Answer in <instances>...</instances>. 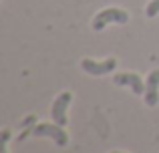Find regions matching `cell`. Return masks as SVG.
<instances>
[{
  "label": "cell",
  "instance_id": "5b68a950",
  "mask_svg": "<svg viewBox=\"0 0 159 153\" xmlns=\"http://www.w3.org/2000/svg\"><path fill=\"white\" fill-rule=\"evenodd\" d=\"M113 83L119 87H129L135 95H145V85L141 81V77L135 75V73H119V75H115Z\"/></svg>",
  "mask_w": 159,
  "mask_h": 153
},
{
  "label": "cell",
  "instance_id": "9c48e42d",
  "mask_svg": "<svg viewBox=\"0 0 159 153\" xmlns=\"http://www.w3.org/2000/svg\"><path fill=\"white\" fill-rule=\"evenodd\" d=\"M111 153H123V151H111Z\"/></svg>",
  "mask_w": 159,
  "mask_h": 153
},
{
  "label": "cell",
  "instance_id": "52a82bcc",
  "mask_svg": "<svg viewBox=\"0 0 159 153\" xmlns=\"http://www.w3.org/2000/svg\"><path fill=\"white\" fill-rule=\"evenodd\" d=\"M159 14V0H151V2L147 4V8H145V16L147 18H153V16Z\"/></svg>",
  "mask_w": 159,
  "mask_h": 153
},
{
  "label": "cell",
  "instance_id": "3957f363",
  "mask_svg": "<svg viewBox=\"0 0 159 153\" xmlns=\"http://www.w3.org/2000/svg\"><path fill=\"white\" fill-rule=\"evenodd\" d=\"M70 101H73V95H70L69 91L61 93L57 99H54L52 109H51V117H52V121L57 123V125H61V127L66 125V121H69V119H66V109H69Z\"/></svg>",
  "mask_w": 159,
  "mask_h": 153
},
{
  "label": "cell",
  "instance_id": "6da1fadb",
  "mask_svg": "<svg viewBox=\"0 0 159 153\" xmlns=\"http://www.w3.org/2000/svg\"><path fill=\"white\" fill-rule=\"evenodd\" d=\"M111 22H117V24L129 22V12L121 10V8H105L93 18V30H103Z\"/></svg>",
  "mask_w": 159,
  "mask_h": 153
},
{
  "label": "cell",
  "instance_id": "277c9868",
  "mask_svg": "<svg viewBox=\"0 0 159 153\" xmlns=\"http://www.w3.org/2000/svg\"><path fill=\"white\" fill-rule=\"evenodd\" d=\"M81 67H83V71L89 73V75L103 77V75H107V73H111V71H115V69H117V59H107V61H103V63L85 59L81 63Z\"/></svg>",
  "mask_w": 159,
  "mask_h": 153
},
{
  "label": "cell",
  "instance_id": "8992f818",
  "mask_svg": "<svg viewBox=\"0 0 159 153\" xmlns=\"http://www.w3.org/2000/svg\"><path fill=\"white\" fill-rule=\"evenodd\" d=\"M145 103L155 107L159 103V71H151L145 83Z\"/></svg>",
  "mask_w": 159,
  "mask_h": 153
},
{
  "label": "cell",
  "instance_id": "7a4b0ae2",
  "mask_svg": "<svg viewBox=\"0 0 159 153\" xmlns=\"http://www.w3.org/2000/svg\"><path fill=\"white\" fill-rule=\"evenodd\" d=\"M32 135L34 137H51V139H54V143L58 147H65L69 143V135L57 123H40V125H34L32 127Z\"/></svg>",
  "mask_w": 159,
  "mask_h": 153
},
{
  "label": "cell",
  "instance_id": "ba28073f",
  "mask_svg": "<svg viewBox=\"0 0 159 153\" xmlns=\"http://www.w3.org/2000/svg\"><path fill=\"white\" fill-rule=\"evenodd\" d=\"M34 123H36V117L34 115H28V117H24V121L20 123V129H28V127H34Z\"/></svg>",
  "mask_w": 159,
  "mask_h": 153
}]
</instances>
